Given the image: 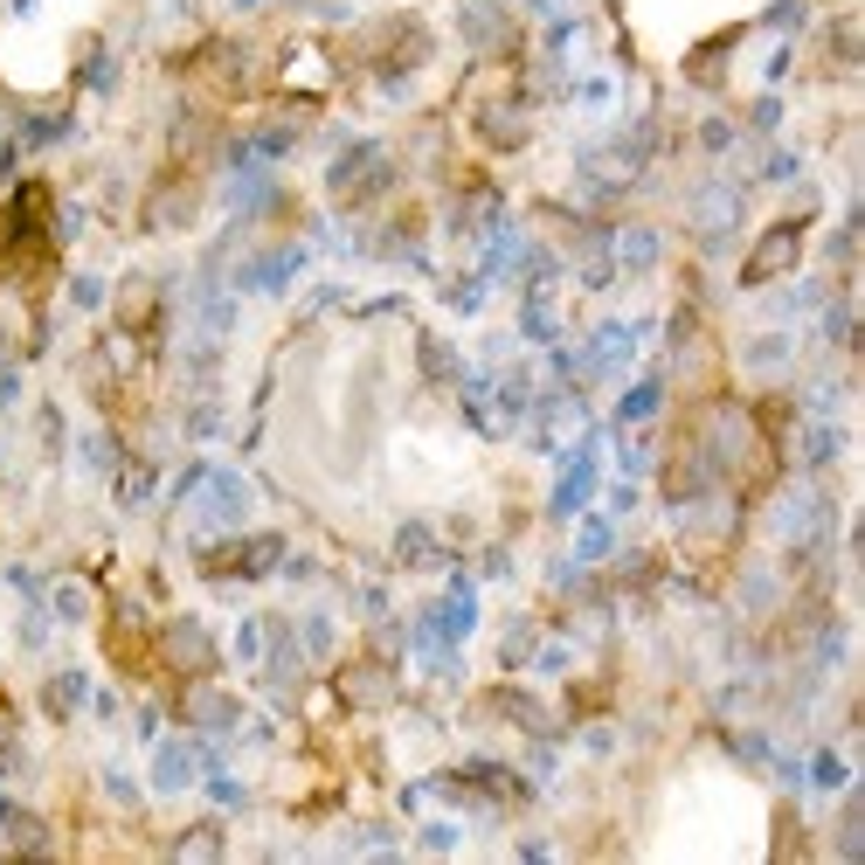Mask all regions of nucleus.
Wrapping results in <instances>:
<instances>
[{
	"label": "nucleus",
	"mask_w": 865,
	"mask_h": 865,
	"mask_svg": "<svg viewBox=\"0 0 865 865\" xmlns=\"http://www.w3.org/2000/svg\"><path fill=\"white\" fill-rule=\"evenodd\" d=\"M395 188H402V160L381 139H354L326 167V194H333L339 215H381V208L395 201Z\"/></svg>",
	"instance_id": "f257e3e1"
},
{
	"label": "nucleus",
	"mask_w": 865,
	"mask_h": 865,
	"mask_svg": "<svg viewBox=\"0 0 865 865\" xmlns=\"http://www.w3.org/2000/svg\"><path fill=\"white\" fill-rule=\"evenodd\" d=\"M194 568L201 582H264V574L284 568V534H222V540H201L194 547Z\"/></svg>",
	"instance_id": "f03ea898"
},
{
	"label": "nucleus",
	"mask_w": 865,
	"mask_h": 865,
	"mask_svg": "<svg viewBox=\"0 0 865 865\" xmlns=\"http://www.w3.org/2000/svg\"><path fill=\"white\" fill-rule=\"evenodd\" d=\"M152 644H160V678H173V686H201V678L222 672V651L215 637H208L201 616H173L152 631Z\"/></svg>",
	"instance_id": "7ed1b4c3"
},
{
	"label": "nucleus",
	"mask_w": 865,
	"mask_h": 865,
	"mask_svg": "<svg viewBox=\"0 0 865 865\" xmlns=\"http://www.w3.org/2000/svg\"><path fill=\"white\" fill-rule=\"evenodd\" d=\"M201 201H208V188H201V167H188V160H167L160 173H152V188H146L139 229H152V235H167V229H188V222L201 215Z\"/></svg>",
	"instance_id": "20e7f679"
},
{
	"label": "nucleus",
	"mask_w": 865,
	"mask_h": 865,
	"mask_svg": "<svg viewBox=\"0 0 865 865\" xmlns=\"http://www.w3.org/2000/svg\"><path fill=\"white\" fill-rule=\"evenodd\" d=\"M104 651H112V665L125 678H160V644H152L146 616L133 595H112L104 602Z\"/></svg>",
	"instance_id": "39448f33"
},
{
	"label": "nucleus",
	"mask_w": 865,
	"mask_h": 865,
	"mask_svg": "<svg viewBox=\"0 0 865 865\" xmlns=\"http://www.w3.org/2000/svg\"><path fill=\"white\" fill-rule=\"evenodd\" d=\"M471 139H478L485 152H519L534 139V125H527V97L513 91H485L478 104H471Z\"/></svg>",
	"instance_id": "423d86ee"
},
{
	"label": "nucleus",
	"mask_w": 865,
	"mask_h": 865,
	"mask_svg": "<svg viewBox=\"0 0 865 865\" xmlns=\"http://www.w3.org/2000/svg\"><path fill=\"white\" fill-rule=\"evenodd\" d=\"M339 699L347 706H395L402 699V672H395V651L388 644H367L339 665Z\"/></svg>",
	"instance_id": "0eeeda50"
},
{
	"label": "nucleus",
	"mask_w": 865,
	"mask_h": 865,
	"mask_svg": "<svg viewBox=\"0 0 865 865\" xmlns=\"http://www.w3.org/2000/svg\"><path fill=\"white\" fill-rule=\"evenodd\" d=\"M803 215H782V222H769L762 235H755V250L741 256V284L748 292H762V284H776V277H790L797 271V256H803Z\"/></svg>",
	"instance_id": "6e6552de"
},
{
	"label": "nucleus",
	"mask_w": 865,
	"mask_h": 865,
	"mask_svg": "<svg viewBox=\"0 0 865 865\" xmlns=\"http://www.w3.org/2000/svg\"><path fill=\"white\" fill-rule=\"evenodd\" d=\"M686 215H693L699 250H706V256H720V250L734 243V229H741V188H734V180H706V188H693Z\"/></svg>",
	"instance_id": "1a4fd4ad"
},
{
	"label": "nucleus",
	"mask_w": 865,
	"mask_h": 865,
	"mask_svg": "<svg viewBox=\"0 0 865 865\" xmlns=\"http://www.w3.org/2000/svg\"><path fill=\"white\" fill-rule=\"evenodd\" d=\"M298 271H305V243H271L235 264V292H284Z\"/></svg>",
	"instance_id": "9d476101"
},
{
	"label": "nucleus",
	"mask_w": 865,
	"mask_h": 865,
	"mask_svg": "<svg viewBox=\"0 0 865 865\" xmlns=\"http://www.w3.org/2000/svg\"><path fill=\"white\" fill-rule=\"evenodd\" d=\"M589 492H595V436H582L574 451L561 457V485H555V513L568 519L574 506H589Z\"/></svg>",
	"instance_id": "9b49d317"
},
{
	"label": "nucleus",
	"mask_w": 865,
	"mask_h": 865,
	"mask_svg": "<svg viewBox=\"0 0 865 865\" xmlns=\"http://www.w3.org/2000/svg\"><path fill=\"white\" fill-rule=\"evenodd\" d=\"M658 409H665V367H651L637 388H623V402H616V430H644Z\"/></svg>",
	"instance_id": "f8f14e48"
},
{
	"label": "nucleus",
	"mask_w": 865,
	"mask_h": 865,
	"mask_svg": "<svg viewBox=\"0 0 865 865\" xmlns=\"http://www.w3.org/2000/svg\"><path fill=\"white\" fill-rule=\"evenodd\" d=\"M734 42H741V29L714 35L706 49H693V56H686V76H693L699 91H720V84H727V56H734Z\"/></svg>",
	"instance_id": "ddd939ff"
},
{
	"label": "nucleus",
	"mask_w": 865,
	"mask_h": 865,
	"mask_svg": "<svg viewBox=\"0 0 865 865\" xmlns=\"http://www.w3.org/2000/svg\"><path fill=\"white\" fill-rule=\"evenodd\" d=\"M76 133V112H70V104H56V112H21V146H29V152H42V146H63Z\"/></svg>",
	"instance_id": "4468645a"
},
{
	"label": "nucleus",
	"mask_w": 865,
	"mask_h": 865,
	"mask_svg": "<svg viewBox=\"0 0 865 865\" xmlns=\"http://www.w3.org/2000/svg\"><path fill=\"white\" fill-rule=\"evenodd\" d=\"M395 561H402V568H443V561H451V547H443L423 519H409V527L395 534Z\"/></svg>",
	"instance_id": "2eb2a0df"
},
{
	"label": "nucleus",
	"mask_w": 865,
	"mask_h": 865,
	"mask_svg": "<svg viewBox=\"0 0 865 865\" xmlns=\"http://www.w3.org/2000/svg\"><path fill=\"white\" fill-rule=\"evenodd\" d=\"M610 256H616L623 271H651V264H658V229H644V222L616 229V235H610Z\"/></svg>",
	"instance_id": "dca6fc26"
},
{
	"label": "nucleus",
	"mask_w": 865,
	"mask_h": 865,
	"mask_svg": "<svg viewBox=\"0 0 865 865\" xmlns=\"http://www.w3.org/2000/svg\"><path fill=\"white\" fill-rule=\"evenodd\" d=\"M84 699H91V678H84V672H56V678L42 686V714H49V720H70Z\"/></svg>",
	"instance_id": "f3484780"
},
{
	"label": "nucleus",
	"mask_w": 865,
	"mask_h": 865,
	"mask_svg": "<svg viewBox=\"0 0 865 865\" xmlns=\"http://www.w3.org/2000/svg\"><path fill=\"white\" fill-rule=\"evenodd\" d=\"M574 555H582V561H610V555H616V527H610L602 513H589V519H582V540H574Z\"/></svg>",
	"instance_id": "a211bd4d"
},
{
	"label": "nucleus",
	"mask_w": 865,
	"mask_h": 865,
	"mask_svg": "<svg viewBox=\"0 0 865 865\" xmlns=\"http://www.w3.org/2000/svg\"><path fill=\"white\" fill-rule=\"evenodd\" d=\"M76 457H84V471L112 478V471H118V436H112V430H91L84 443H76Z\"/></svg>",
	"instance_id": "6ab92c4d"
},
{
	"label": "nucleus",
	"mask_w": 865,
	"mask_h": 865,
	"mask_svg": "<svg viewBox=\"0 0 865 865\" xmlns=\"http://www.w3.org/2000/svg\"><path fill=\"white\" fill-rule=\"evenodd\" d=\"M602 706H610V678H574L568 686V720H589Z\"/></svg>",
	"instance_id": "aec40b11"
},
{
	"label": "nucleus",
	"mask_w": 865,
	"mask_h": 865,
	"mask_svg": "<svg viewBox=\"0 0 865 865\" xmlns=\"http://www.w3.org/2000/svg\"><path fill=\"white\" fill-rule=\"evenodd\" d=\"M152 485H160V471H152L146 457H133V464L118 471V499H125V506H146V499H152Z\"/></svg>",
	"instance_id": "412c9836"
},
{
	"label": "nucleus",
	"mask_w": 865,
	"mask_h": 865,
	"mask_svg": "<svg viewBox=\"0 0 865 865\" xmlns=\"http://www.w3.org/2000/svg\"><path fill=\"white\" fill-rule=\"evenodd\" d=\"M790 339L782 333H762V339H748V367H762V375H782V367H790Z\"/></svg>",
	"instance_id": "4be33fe9"
},
{
	"label": "nucleus",
	"mask_w": 865,
	"mask_h": 865,
	"mask_svg": "<svg viewBox=\"0 0 865 865\" xmlns=\"http://www.w3.org/2000/svg\"><path fill=\"white\" fill-rule=\"evenodd\" d=\"M118 84V63H112V49H104V42H84V91H112Z\"/></svg>",
	"instance_id": "5701e85b"
},
{
	"label": "nucleus",
	"mask_w": 865,
	"mask_h": 865,
	"mask_svg": "<svg viewBox=\"0 0 865 865\" xmlns=\"http://www.w3.org/2000/svg\"><path fill=\"white\" fill-rule=\"evenodd\" d=\"M534 651H540V631H534V623H513V631H506V644H499V665L513 672V665H527Z\"/></svg>",
	"instance_id": "b1692460"
},
{
	"label": "nucleus",
	"mask_w": 865,
	"mask_h": 865,
	"mask_svg": "<svg viewBox=\"0 0 865 865\" xmlns=\"http://www.w3.org/2000/svg\"><path fill=\"white\" fill-rule=\"evenodd\" d=\"M423 375H430V381H457L464 367H457V354L443 347V339H423Z\"/></svg>",
	"instance_id": "393cba45"
},
{
	"label": "nucleus",
	"mask_w": 865,
	"mask_h": 865,
	"mask_svg": "<svg viewBox=\"0 0 865 865\" xmlns=\"http://www.w3.org/2000/svg\"><path fill=\"white\" fill-rule=\"evenodd\" d=\"M173 852H180V858H215V852H222V831H215V824H201V831L180 837Z\"/></svg>",
	"instance_id": "a878e982"
},
{
	"label": "nucleus",
	"mask_w": 865,
	"mask_h": 865,
	"mask_svg": "<svg viewBox=\"0 0 865 865\" xmlns=\"http://www.w3.org/2000/svg\"><path fill=\"white\" fill-rule=\"evenodd\" d=\"M56 616H63V623H84V616H91L84 582H63V589H56Z\"/></svg>",
	"instance_id": "bb28decb"
},
{
	"label": "nucleus",
	"mask_w": 865,
	"mask_h": 865,
	"mask_svg": "<svg viewBox=\"0 0 865 865\" xmlns=\"http://www.w3.org/2000/svg\"><path fill=\"white\" fill-rule=\"evenodd\" d=\"M727 146H734V125L727 118H706L699 125V152H727Z\"/></svg>",
	"instance_id": "cd10ccee"
},
{
	"label": "nucleus",
	"mask_w": 865,
	"mask_h": 865,
	"mask_svg": "<svg viewBox=\"0 0 865 865\" xmlns=\"http://www.w3.org/2000/svg\"><path fill=\"white\" fill-rule=\"evenodd\" d=\"M215 430H222V409L215 402H194L188 409V436H215Z\"/></svg>",
	"instance_id": "c85d7f7f"
},
{
	"label": "nucleus",
	"mask_w": 865,
	"mask_h": 865,
	"mask_svg": "<svg viewBox=\"0 0 865 865\" xmlns=\"http://www.w3.org/2000/svg\"><path fill=\"white\" fill-rule=\"evenodd\" d=\"M810 782H817V790H837V782H845V762H837V755H817V762H810Z\"/></svg>",
	"instance_id": "c756f323"
},
{
	"label": "nucleus",
	"mask_w": 865,
	"mask_h": 865,
	"mask_svg": "<svg viewBox=\"0 0 865 865\" xmlns=\"http://www.w3.org/2000/svg\"><path fill=\"white\" fill-rule=\"evenodd\" d=\"M70 298L84 305V312H97V305H104V284H97V277H76V284H70Z\"/></svg>",
	"instance_id": "7c9ffc66"
},
{
	"label": "nucleus",
	"mask_w": 865,
	"mask_h": 865,
	"mask_svg": "<svg viewBox=\"0 0 865 865\" xmlns=\"http://www.w3.org/2000/svg\"><path fill=\"white\" fill-rule=\"evenodd\" d=\"M762 21H769V29H797V21H803V0H782V8H769Z\"/></svg>",
	"instance_id": "2f4dec72"
},
{
	"label": "nucleus",
	"mask_w": 865,
	"mask_h": 865,
	"mask_svg": "<svg viewBox=\"0 0 865 865\" xmlns=\"http://www.w3.org/2000/svg\"><path fill=\"white\" fill-rule=\"evenodd\" d=\"M547 8H555V0H527V14H547Z\"/></svg>",
	"instance_id": "473e14b6"
},
{
	"label": "nucleus",
	"mask_w": 865,
	"mask_h": 865,
	"mask_svg": "<svg viewBox=\"0 0 865 865\" xmlns=\"http://www.w3.org/2000/svg\"><path fill=\"white\" fill-rule=\"evenodd\" d=\"M292 8H326V0H292Z\"/></svg>",
	"instance_id": "72a5a7b5"
},
{
	"label": "nucleus",
	"mask_w": 865,
	"mask_h": 865,
	"mask_svg": "<svg viewBox=\"0 0 865 865\" xmlns=\"http://www.w3.org/2000/svg\"><path fill=\"white\" fill-rule=\"evenodd\" d=\"M235 8H264V0H235Z\"/></svg>",
	"instance_id": "f704fd0d"
}]
</instances>
